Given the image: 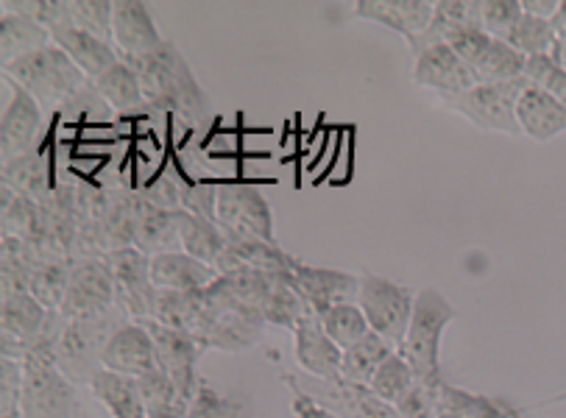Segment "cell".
I'll list each match as a JSON object with an SVG mask.
<instances>
[{"label":"cell","mask_w":566,"mask_h":418,"mask_svg":"<svg viewBox=\"0 0 566 418\" xmlns=\"http://www.w3.org/2000/svg\"><path fill=\"white\" fill-rule=\"evenodd\" d=\"M51 36H53V45L62 48V51H65L67 56L78 64V70H82L90 82H95L98 76H104L106 70H109L112 64L120 59L115 42L101 40V36L90 34V31L76 29L73 23L51 29Z\"/></svg>","instance_id":"23"},{"label":"cell","mask_w":566,"mask_h":418,"mask_svg":"<svg viewBox=\"0 0 566 418\" xmlns=\"http://www.w3.org/2000/svg\"><path fill=\"white\" fill-rule=\"evenodd\" d=\"M558 64H560V67H564V70H566V40H564V42H560V53H558Z\"/></svg>","instance_id":"49"},{"label":"cell","mask_w":566,"mask_h":418,"mask_svg":"<svg viewBox=\"0 0 566 418\" xmlns=\"http://www.w3.org/2000/svg\"><path fill=\"white\" fill-rule=\"evenodd\" d=\"M463 29H483L480 25V0H438L432 9L430 29L408 45L416 53L432 42H447Z\"/></svg>","instance_id":"27"},{"label":"cell","mask_w":566,"mask_h":418,"mask_svg":"<svg viewBox=\"0 0 566 418\" xmlns=\"http://www.w3.org/2000/svg\"><path fill=\"white\" fill-rule=\"evenodd\" d=\"M516 407L505 399H491V396L472 394L458 385L444 383L438 390L436 418H514Z\"/></svg>","instance_id":"28"},{"label":"cell","mask_w":566,"mask_h":418,"mask_svg":"<svg viewBox=\"0 0 566 418\" xmlns=\"http://www.w3.org/2000/svg\"><path fill=\"white\" fill-rule=\"evenodd\" d=\"M148 332L154 337V346H157V363L165 374L170 377V383L179 390L181 407H190V401L196 399V390H199L201 374H199V360L205 355V348L196 343V337L185 335L179 330H170V326L157 324V321H146Z\"/></svg>","instance_id":"11"},{"label":"cell","mask_w":566,"mask_h":418,"mask_svg":"<svg viewBox=\"0 0 566 418\" xmlns=\"http://www.w3.org/2000/svg\"><path fill=\"white\" fill-rule=\"evenodd\" d=\"M185 418H251L249 399L221 394L207 377H201L196 399L187 407Z\"/></svg>","instance_id":"37"},{"label":"cell","mask_w":566,"mask_h":418,"mask_svg":"<svg viewBox=\"0 0 566 418\" xmlns=\"http://www.w3.org/2000/svg\"><path fill=\"white\" fill-rule=\"evenodd\" d=\"M95 399L106 407L112 418H146V401H143L140 385L135 377H123V374L106 372L101 368L87 385Z\"/></svg>","instance_id":"26"},{"label":"cell","mask_w":566,"mask_h":418,"mask_svg":"<svg viewBox=\"0 0 566 418\" xmlns=\"http://www.w3.org/2000/svg\"><path fill=\"white\" fill-rule=\"evenodd\" d=\"M104 260L109 262L112 279H115L117 307H123V313L132 321H140V324L151 321L159 296L151 282V257L129 245V249L112 251Z\"/></svg>","instance_id":"10"},{"label":"cell","mask_w":566,"mask_h":418,"mask_svg":"<svg viewBox=\"0 0 566 418\" xmlns=\"http://www.w3.org/2000/svg\"><path fill=\"white\" fill-rule=\"evenodd\" d=\"M223 238H227V249L216 265L218 273L238 271V268H254V271L265 273H296V268L302 265L298 257L280 249L271 240L249 238V234L238 232H223Z\"/></svg>","instance_id":"20"},{"label":"cell","mask_w":566,"mask_h":418,"mask_svg":"<svg viewBox=\"0 0 566 418\" xmlns=\"http://www.w3.org/2000/svg\"><path fill=\"white\" fill-rule=\"evenodd\" d=\"M302 385L338 418H399L397 410L368 385H355L346 379H307Z\"/></svg>","instance_id":"17"},{"label":"cell","mask_w":566,"mask_h":418,"mask_svg":"<svg viewBox=\"0 0 566 418\" xmlns=\"http://www.w3.org/2000/svg\"><path fill=\"white\" fill-rule=\"evenodd\" d=\"M527 59L520 51L502 40H491L480 62L472 67V76L478 84H500V82H514V79L525 76Z\"/></svg>","instance_id":"34"},{"label":"cell","mask_w":566,"mask_h":418,"mask_svg":"<svg viewBox=\"0 0 566 418\" xmlns=\"http://www.w3.org/2000/svg\"><path fill=\"white\" fill-rule=\"evenodd\" d=\"M522 9H525V14H533V18L553 20L560 9V0H522Z\"/></svg>","instance_id":"47"},{"label":"cell","mask_w":566,"mask_h":418,"mask_svg":"<svg viewBox=\"0 0 566 418\" xmlns=\"http://www.w3.org/2000/svg\"><path fill=\"white\" fill-rule=\"evenodd\" d=\"M23 399V363L18 357H0V416L20 410Z\"/></svg>","instance_id":"45"},{"label":"cell","mask_w":566,"mask_h":418,"mask_svg":"<svg viewBox=\"0 0 566 418\" xmlns=\"http://www.w3.org/2000/svg\"><path fill=\"white\" fill-rule=\"evenodd\" d=\"M73 260H45L34 268L29 282V293L51 313L62 310L67 291V279H71Z\"/></svg>","instance_id":"36"},{"label":"cell","mask_w":566,"mask_h":418,"mask_svg":"<svg viewBox=\"0 0 566 418\" xmlns=\"http://www.w3.org/2000/svg\"><path fill=\"white\" fill-rule=\"evenodd\" d=\"M516 121H520L522 134L536 143H549L566 132V106L538 84H527L516 104Z\"/></svg>","instance_id":"24"},{"label":"cell","mask_w":566,"mask_h":418,"mask_svg":"<svg viewBox=\"0 0 566 418\" xmlns=\"http://www.w3.org/2000/svg\"><path fill=\"white\" fill-rule=\"evenodd\" d=\"M137 70L146 95V109L159 115H176L187 123H205L212 117L210 95L196 79L193 67L170 40L146 56H123Z\"/></svg>","instance_id":"1"},{"label":"cell","mask_w":566,"mask_h":418,"mask_svg":"<svg viewBox=\"0 0 566 418\" xmlns=\"http://www.w3.org/2000/svg\"><path fill=\"white\" fill-rule=\"evenodd\" d=\"M560 34L553 25V20L533 18V14H525L520 20V25L514 29V34L509 36V45L514 51H520L525 59L533 56H553L558 62L560 53Z\"/></svg>","instance_id":"35"},{"label":"cell","mask_w":566,"mask_h":418,"mask_svg":"<svg viewBox=\"0 0 566 418\" xmlns=\"http://www.w3.org/2000/svg\"><path fill=\"white\" fill-rule=\"evenodd\" d=\"M48 45H53V36L45 25L3 9V18H0V67Z\"/></svg>","instance_id":"29"},{"label":"cell","mask_w":566,"mask_h":418,"mask_svg":"<svg viewBox=\"0 0 566 418\" xmlns=\"http://www.w3.org/2000/svg\"><path fill=\"white\" fill-rule=\"evenodd\" d=\"M146 418H181V416H176V412H151V416Z\"/></svg>","instance_id":"50"},{"label":"cell","mask_w":566,"mask_h":418,"mask_svg":"<svg viewBox=\"0 0 566 418\" xmlns=\"http://www.w3.org/2000/svg\"><path fill=\"white\" fill-rule=\"evenodd\" d=\"M293 276H296V285L302 291L304 302L318 315L338 307V304H355L357 296H360V276L340 271V268L307 265V262H302Z\"/></svg>","instance_id":"18"},{"label":"cell","mask_w":566,"mask_h":418,"mask_svg":"<svg viewBox=\"0 0 566 418\" xmlns=\"http://www.w3.org/2000/svg\"><path fill=\"white\" fill-rule=\"evenodd\" d=\"M413 383H416L413 368H410V363L399 355V348H397V352H394V355L382 363L380 372L374 374V379L368 388L380 396L382 401H388V405L394 407L405 394H408L410 388H413Z\"/></svg>","instance_id":"39"},{"label":"cell","mask_w":566,"mask_h":418,"mask_svg":"<svg viewBox=\"0 0 566 418\" xmlns=\"http://www.w3.org/2000/svg\"><path fill=\"white\" fill-rule=\"evenodd\" d=\"M112 307H117V293L109 262L104 257L73 260L65 302H62L59 315L65 321L93 318V315L109 313Z\"/></svg>","instance_id":"9"},{"label":"cell","mask_w":566,"mask_h":418,"mask_svg":"<svg viewBox=\"0 0 566 418\" xmlns=\"http://www.w3.org/2000/svg\"><path fill=\"white\" fill-rule=\"evenodd\" d=\"M129 315L123 313V307H112L109 313L93 315V318H76L65 321L56 337V360L59 368L65 372V377L73 385H90V379L104 368V352L106 343L112 341L117 330Z\"/></svg>","instance_id":"5"},{"label":"cell","mask_w":566,"mask_h":418,"mask_svg":"<svg viewBox=\"0 0 566 418\" xmlns=\"http://www.w3.org/2000/svg\"><path fill=\"white\" fill-rule=\"evenodd\" d=\"M553 25L558 29L560 40H566V0H560V9H558V14L553 18Z\"/></svg>","instance_id":"48"},{"label":"cell","mask_w":566,"mask_h":418,"mask_svg":"<svg viewBox=\"0 0 566 418\" xmlns=\"http://www.w3.org/2000/svg\"><path fill=\"white\" fill-rule=\"evenodd\" d=\"M357 304H360L374 335L386 337L397 348L402 346L416 307V293L410 288L399 285L394 279L380 276V273L366 271L360 276Z\"/></svg>","instance_id":"6"},{"label":"cell","mask_w":566,"mask_h":418,"mask_svg":"<svg viewBox=\"0 0 566 418\" xmlns=\"http://www.w3.org/2000/svg\"><path fill=\"white\" fill-rule=\"evenodd\" d=\"M71 20L76 29L112 42V0H71Z\"/></svg>","instance_id":"42"},{"label":"cell","mask_w":566,"mask_h":418,"mask_svg":"<svg viewBox=\"0 0 566 418\" xmlns=\"http://www.w3.org/2000/svg\"><path fill=\"white\" fill-rule=\"evenodd\" d=\"M397 352L394 343H388L386 337L368 332L363 341H357L355 346L344 348V363H340V379L355 385H371L374 374L380 372L382 363Z\"/></svg>","instance_id":"32"},{"label":"cell","mask_w":566,"mask_h":418,"mask_svg":"<svg viewBox=\"0 0 566 418\" xmlns=\"http://www.w3.org/2000/svg\"><path fill=\"white\" fill-rule=\"evenodd\" d=\"M307 313L310 304L304 302L302 291H298L296 276L293 273H276L269 304H265V324L293 332Z\"/></svg>","instance_id":"33"},{"label":"cell","mask_w":566,"mask_h":418,"mask_svg":"<svg viewBox=\"0 0 566 418\" xmlns=\"http://www.w3.org/2000/svg\"><path fill=\"white\" fill-rule=\"evenodd\" d=\"M432 9H436V3H430V0H357L352 18L377 23L413 42L416 36L430 29Z\"/></svg>","instance_id":"21"},{"label":"cell","mask_w":566,"mask_h":418,"mask_svg":"<svg viewBox=\"0 0 566 418\" xmlns=\"http://www.w3.org/2000/svg\"><path fill=\"white\" fill-rule=\"evenodd\" d=\"M135 249L146 251L148 257L165 254V251H181L179 232H176V221H174V209H163L140 196Z\"/></svg>","instance_id":"31"},{"label":"cell","mask_w":566,"mask_h":418,"mask_svg":"<svg viewBox=\"0 0 566 418\" xmlns=\"http://www.w3.org/2000/svg\"><path fill=\"white\" fill-rule=\"evenodd\" d=\"M527 84H531L527 76L500 84H474L472 90L455 95V98H444V104L483 132H502L516 137L522 134L520 121H516V104Z\"/></svg>","instance_id":"7"},{"label":"cell","mask_w":566,"mask_h":418,"mask_svg":"<svg viewBox=\"0 0 566 418\" xmlns=\"http://www.w3.org/2000/svg\"><path fill=\"white\" fill-rule=\"evenodd\" d=\"M221 273L207 262L185 254V251H165L151 257V282L157 291L199 293L210 288Z\"/></svg>","instance_id":"22"},{"label":"cell","mask_w":566,"mask_h":418,"mask_svg":"<svg viewBox=\"0 0 566 418\" xmlns=\"http://www.w3.org/2000/svg\"><path fill=\"white\" fill-rule=\"evenodd\" d=\"M0 418H23V412L14 410V412H7V416H0Z\"/></svg>","instance_id":"51"},{"label":"cell","mask_w":566,"mask_h":418,"mask_svg":"<svg viewBox=\"0 0 566 418\" xmlns=\"http://www.w3.org/2000/svg\"><path fill=\"white\" fill-rule=\"evenodd\" d=\"M174 221H176V232H179L181 251L216 268L218 260H221L223 249H227L223 229L218 227L216 221H207V218L196 216V212H190V209H174Z\"/></svg>","instance_id":"25"},{"label":"cell","mask_w":566,"mask_h":418,"mask_svg":"<svg viewBox=\"0 0 566 418\" xmlns=\"http://www.w3.org/2000/svg\"><path fill=\"white\" fill-rule=\"evenodd\" d=\"M282 383H285L287 390H291V418H338L333 410H327L316 396L304 388L298 377L282 372Z\"/></svg>","instance_id":"46"},{"label":"cell","mask_w":566,"mask_h":418,"mask_svg":"<svg viewBox=\"0 0 566 418\" xmlns=\"http://www.w3.org/2000/svg\"><path fill=\"white\" fill-rule=\"evenodd\" d=\"M413 56V82L419 87L432 90L441 98H455L478 84L467 62L447 42H432V45L416 51Z\"/></svg>","instance_id":"13"},{"label":"cell","mask_w":566,"mask_h":418,"mask_svg":"<svg viewBox=\"0 0 566 418\" xmlns=\"http://www.w3.org/2000/svg\"><path fill=\"white\" fill-rule=\"evenodd\" d=\"M137 385H140V394H143V401H146V410L148 416L151 412H176V416L185 418V407H181V399H179V390H176V385L170 383L168 374L163 372V368H154V372H148L146 377L137 379Z\"/></svg>","instance_id":"41"},{"label":"cell","mask_w":566,"mask_h":418,"mask_svg":"<svg viewBox=\"0 0 566 418\" xmlns=\"http://www.w3.org/2000/svg\"><path fill=\"white\" fill-rule=\"evenodd\" d=\"M59 321V313L42 307L31 293H3L0 299V330H3V357L23 355Z\"/></svg>","instance_id":"12"},{"label":"cell","mask_w":566,"mask_h":418,"mask_svg":"<svg viewBox=\"0 0 566 418\" xmlns=\"http://www.w3.org/2000/svg\"><path fill=\"white\" fill-rule=\"evenodd\" d=\"M3 76L9 84L36 98V104L45 112L62 109L90 82L59 45H48L29 56L14 59L12 64H3Z\"/></svg>","instance_id":"3"},{"label":"cell","mask_w":566,"mask_h":418,"mask_svg":"<svg viewBox=\"0 0 566 418\" xmlns=\"http://www.w3.org/2000/svg\"><path fill=\"white\" fill-rule=\"evenodd\" d=\"M318 318H322V326L327 330V335L333 337L340 348L355 346L357 341H363V337L371 332V326H368L366 315H363L360 304L357 302L338 304V307L327 310V313H322Z\"/></svg>","instance_id":"38"},{"label":"cell","mask_w":566,"mask_h":418,"mask_svg":"<svg viewBox=\"0 0 566 418\" xmlns=\"http://www.w3.org/2000/svg\"><path fill=\"white\" fill-rule=\"evenodd\" d=\"M525 76H527V82L538 84L542 90L553 93L555 98L566 106V70L560 67L553 56L527 59Z\"/></svg>","instance_id":"44"},{"label":"cell","mask_w":566,"mask_h":418,"mask_svg":"<svg viewBox=\"0 0 566 418\" xmlns=\"http://www.w3.org/2000/svg\"><path fill=\"white\" fill-rule=\"evenodd\" d=\"M293 357L310 379H340L344 348L327 335L313 310L293 330Z\"/></svg>","instance_id":"14"},{"label":"cell","mask_w":566,"mask_h":418,"mask_svg":"<svg viewBox=\"0 0 566 418\" xmlns=\"http://www.w3.org/2000/svg\"><path fill=\"white\" fill-rule=\"evenodd\" d=\"M95 90L101 93V98L112 106L120 115H132V112H148L146 109V95H143V84L137 70L132 67L126 59H117L104 76L95 79Z\"/></svg>","instance_id":"30"},{"label":"cell","mask_w":566,"mask_h":418,"mask_svg":"<svg viewBox=\"0 0 566 418\" xmlns=\"http://www.w3.org/2000/svg\"><path fill=\"white\" fill-rule=\"evenodd\" d=\"M514 418H525V416H522V410H520V412H516V416H514Z\"/></svg>","instance_id":"52"},{"label":"cell","mask_w":566,"mask_h":418,"mask_svg":"<svg viewBox=\"0 0 566 418\" xmlns=\"http://www.w3.org/2000/svg\"><path fill=\"white\" fill-rule=\"evenodd\" d=\"M216 223L223 232L249 234V238L276 243L274 209H271L263 190L258 185H249V181H218Z\"/></svg>","instance_id":"8"},{"label":"cell","mask_w":566,"mask_h":418,"mask_svg":"<svg viewBox=\"0 0 566 418\" xmlns=\"http://www.w3.org/2000/svg\"><path fill=\"white\" fill-rule=\"evenodd\" d=\"M458 318V310L447 302V296L436 288H424L416 293L413 318H410L408 335H405L399 355L410 363L419 383H444L441 372V341L452 321Z\"/></svg>","instance_id":"4"},{"label":"cell","mask_w":566,"mask_h":418,"mask_svg":"<svg viewBox=\"0 0 566 418\" xmlns=\"http://www.w3.org/2000/svg\"><path fill=\"white\" fill-rule=\"evenodd\" d=\"M444 383L432 385V383H419V379H416L413 388H410L408 394L394 405L397 416L399 418H436L438 390H441V385Z\"/></svg>","instance_id":"43"},{"label":"cell","mask_w":566,"mask_h":418,"mask_svg":"<svg viewBox=\"0 0 566 418\" xmlns=\"http://www.w3.org/2000/svg\"><path fill=\"white\" fill-rule=\"evenodd\" d=\"M12 90V101H9L3 117H0V159L3 163L29 154L45 137V115H42V106L25 90L14 87V84Z\"/></svg>","instance_id":"15"},{"label":"cell","mask_w":566,"mask_h":418,"mask_svg":"<svg viewBox=\"0 0 566 418\" xmlns=\"http://www.w3.org/2000/svg\"><path fill=\"white\" fill-rule=\"evenodd\" d=\"M112 42L120 56H146L163 48L151 7L143 0H112Z\"/></svg>","instance_id":"16"},{"label":"cell","mask_w":566,"mask_h":418,"mask_svg":"<svg viewBox=\"0 0 566 418\" xmlns=\"http://www.w3.org/2000/svg\"><path fill=\"white\" fill-rule=\"evenodd\" d=\"M104 368L106 372L123 374V377H146L148 372L159 366L157 363V346H154V337L148 332L146 324L140 321H126L120 330L112 335V341L106 343L104 352Z\"/></svg>","instance_id":"19"},{"label":"cell","mask_w":566,"mask_h":418,"mask_svg":"<svg viewBox=\"0 0 566 418\" xmlns=\"http://www.w3.org/2000/svg\"><path fill=\"white\" fill-rule=\"evenodd\" d=\"M522 18H525L522 0H480V25L494 40L509 42Z\"/></svg>","instance_id":"40"},{"label":"cell","mask_w":566,"mask_h":418,"mask_svg":"<svg viewBox=\"0 0 566 418\" xmlns=\"http://www.w3.org/2000/svg\"><path fill=\"white\" fill-rule=\"evenodd\" d=\"M65 318L59 315L56 324L31 343L20 355L23 363V418H73L76 412V385L65 377L56 360V337Z\"/></svg>","instance_id":"2"}]
</instances>
